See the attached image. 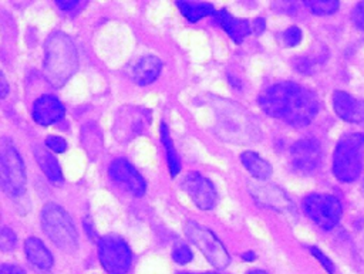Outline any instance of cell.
Masks as SVG:
<instances>
[{
  "mask_svg": "<svg viewBox=\"0 0 364 274\" xmlns=\"http://www.w3.org/2000/svg\"><path fill=\"white\" fill-rule=\"evenodd\" d=\"M259 104L269 116L282 119L293 126L309 125L318 111L316 95L290 81L277 82L266 88L259 97Z\"/></svg>",
  "mask_w": 364,
  "mask_h": 274,
  "instance_id": "6da1fadb",
  "label": "cell"
},
{
  "mask_svg": "<svg viewBox=\"0 0 364 274\" xmlns=\"http://www.w3.org/2000/svg\"><path fill=\"white\" fill-rule=\"evenodd\" d=\"M78 65L77 50L73 40L55 31L44 44V75L54 87H61L75 72Z\"/></svg>",
  "mask_w": 364,
  "mask_h": 274,
  "instance_id": "7a4b0ae2",
  "label": "cell"
},
{
  "mask_svg": "<svg viewBox=\"0 0 364 274\" xmlns=\"http://www.w3.org/2000/svg\"><path fill=\"white\" fill-rule=\"evenodd\" d=\"M364 135L358 132L343 136L333 155V173L341 182H353L363 169Z\"/></svg>",
  "mask_w": 364,
  "mask_h": 274,
  "instance_id": "3957f363",
  "label": "cell"
},
{
  "mask_svg": "<svg viewBox=\"0 0 364 274\" xmlns=\"http://www.w3.org/2000/svg\"><path fill=\"white\" fill-rule=\"evenodd\" d=\"M41 226L48 239L61 250L73 251L77 248V230L61 206L47 203L41 210Z\"/></svg>",
  "mask_w": 364,
  "mask_h": 274,
  "instance_id": "277c9868",
  "label": "cell"
},
{
  "mask_svg": "<svg viewBox=\"0 0 364 274\" xmlns=\"http://www.w3.org/2000/svg\"><path fill=\"white\" fill-rule=\"evenodd\" d=\"M0 179L3 190L10 196H18L26 187V169L21 156L9 139L0 146Z\"/></svg>",
  "mask_w": 364,
  "mask_h": 274,
  "instance_id": "5b68a950",
  "label": "cell"
},
{
  "mask_svg": "<svg viewBox=\"0 0 364 274\" xmlns=\"http://www.w3.org/2000/svg\"><path fill=\"white\" fill-rule=\"evenodd\" d=\"M185 234L202 251V254L213 267L222 270L229 265L230 256L228 250L209 229L189 220L185 224Z\"/></svg>",
  "mask_w": 364,
  "mask_h": 274,
  "instance_id": "8992f818",
  "label": "cell"
},
{
  "mask_svg": "<svg viewBox=\"0 0 364 274\" xmlns=\"http://www.w3.org/2000/svg\"><path fill=\"white\" fill-rule=\"evenodd\" d=\"M98 257L101 265L109 274H125L132 261V254L124 239L108 234L98 241Z\"/></svg>",
  "mask_w": 364,
  "mask_h": 274,
  "instance_id": "52a82bcc",
  "label": "cell"
},
{
  "mask_svg": "<svg viewBox=\"0 0 364 274\" xmlns=\"http://www.w3.org/2000/svg\"><path fill=\"white\" fill-rule=\"evenodd\" d=\"M304 213L321 229H333L341 217V204L331 194L313 193L303 200Z\"/></svg>",
  "mask_w": 364,
  "mask_h": 274,
  "instance_id": "ba28073f",
  "label": "cell"
},
{
  "mask_svg": "<svg viewBox=\"0 0 364 274\" xmlns=\"http://www.w3.org/2000/svg\"><path fill=\"white\" fill-rule=\"evenodd\" d=\"M182 187L199 209L209 210L213 207L218 196L216 189L213 183L199 172H188L182 179Z\"/></svg>",
  "mask_w": 364,
  "mask_h": 274,
  "instance_id": "9c48e42d",
  "label": "cell"
},
{
  "mask_svg": "<svg viewBox=\"0 0 364 274\" xmlns=\"http://www.w3.org/2000/svg\"><path fill=\"white\" fill-rule=\"evenodd\" d=\"M108 175L117 185L134 196H142L146 190L145 179L125 159L112 160L108 168Z\"/></svg>",
  "mask_w": 364,
  "mask_h": 274,
  "instance_id": "30bf717a",
  "label": "cell"
},
{
  "mask_svg": "<svg viewBox=\"0 0 364 274\" xmlns=\"http://www.w3.org/2000/svg\"><path fill=\"white\" fill-rule=\"evenodd\" d=\"M321 158V149L314 139H300L290 149V160L296 170L301 173L313 172Z\"/></svg>",
  "mask_w": 364,
  "mask_h": 274,
  "instance_id": "8fae6325",
  "label": "cell"
},
{
  "mask_svg": "<svg viewBox=\"0 0 364 274\" xmlns=\"http://www.w3.org/2000/svg\"><path fill=\"white\" fill-rule=\"evenodd\" d=\"M63 102L54 95H43L33 104V119L40 125H51L64 118Z\"/></svg>",
  "mask_w": 364,
  "mask_h": 274,
  "instance_id": "7c38bea8",
  "label": "cell"
},
{
  "mask_svg": "<svg viewBox=\"0 0 364 274\" xmlns=\"http://www.w3.org/2000/svg\"><path fill=\"white\" fill-rule=\"evenodd\" d=\"M333 108L336 114L347 122H353V124L364 122V101L354 98L353 95L344 91L334 92Z\"/></svg>",
  "mask_w": 364,
  "mask_h": 274,
  "instance_id": "4fadbf2b",
  "label": "cell"
},
{
  "mask_svg": "<svg viewBox=\"0 0 364 274\" xmlns=\"http://www.w3.org/2000/svg\"><path fill=\"white\" fill-rule=\"evenodd\" d=\"M213 17L235 43H242L243 38L252 33V23L243 18H236L226 10H216Z\"/></svg>",
  "mask_w": 364,
  "mask_h": 274,
  "instance_id": "5bb4252c",
  "label": "cell"
},
{
  "mask_svg": "<svg viewBox=\"0 0 364 274\" xmlns=\"http://www.w3.org/2000/svg\"><path fill=\"white\" fill-rule=\"evenodd\" d=\"M28 261L40 270H48L53 265V256L44 243L37 237H28L24 243Z\"/></svg>",
  "mask_w": 364,
  "mask_h": 274,
  "instance_id": "9a60e30c",
  "label": "cell"
},
{
  "mask_svg": "<svg viewBox=\"0 0 364 274\" xmlns=\"http://www.w3.org/2000/svg\"><path fill=\"white\" fill-rule=\"evenodd\" d=\"M161 70H162V62L158 57L155 55L142 57L134 68V81L139 85L151 84L158 78V75L161 74Z\"/></svg>",
  "mask_w": 364,
  "mask_h": 274,
  "instance_id": "2e32d148",
  "label": "cell"
},
{
  "mask_svg": "<svg viewBox=\"0 0 364 274\" xmlns=\"http://www.w3.org/2000/svg\"><path fill=\"white\" fill-rule=\"evenodd\" d=\"M252 193L253 197L260 202V204H266L272 209L286 210V207L290 204V200L286 197V194L274 186H257L252 189Z\"/></svg>",
  "mask_w": 364,
  "mask_h": 274,
  "instance_id": "e0dca14e",
  "label": "cell"
},
{
  "mask_svg": "<svg viewBox=\"0 0 364 274\" xmlns=\"http://www.w3.org/2000/svg\"><path fill=\"white\" fill-rule=\"evenodd\" d=\"M34 158H36L38 166L41 168V170L46 173V176L51 182L60 183L63 180L61 168L58 165V160L54 158V155L51 152L46 150L41 146H36L34 148Z\"/></svg>",
  "mask_w": 364,
  "mask_h": 274,
  "instance_id": "ac0fdd59",
  "label": "cell"
},
{
  "mask_svg": "<svg viewBox=\"0 0 364 274\" xmlns=\"http://www.w3.org/2000/svg\"><path fill=\"white\" fill-rule=\"evenodd\" d=\"M240 160H242L243 166L247 169V172L252 176H255L256 179L263 180V179H267L272 175L270 163L253 150L243 152L240 155Z\"/></svg>",
  "mask_w": 364,
  "mask_h": 274,
  "instance_id": "d6986e66",
  "label": "cell"
},
{
  "mask_svg": "<svg viewBox=\"0 0 364 274\" xmlns=\"http://www.w3.org/2000/svg\"><path fill=\"white\" fill-rule=\"evenodd\" d=\"M176 6L179 7L181 13L189 20V21H198L199 18L209 16L216 11L212 4L209 3H191V1H176Z\"/></svg>",
  "mask_w": 364,
  "mask_h": 274,
  "instance_id": "ffe728a7",
  "label": "cell"
},
{
  "mask_svg": "<svg viewBox=\"0 0 364 274\" xmlns=\"http://www.w3.org/2000/svg\"><path fill=\"white\" fill-rule=\"evenodd\" d=\"M161 141H162L165 152H166V160H168V168H169L171 176H176L179 173V170H181V163H179V158H178V155L175 152L172 139L169 136L168 128H166V125L164 122L161 124Z\"/></svg>",
  "mask_w": 364,
  "mask_h": 274,
  "instance_id": "44dd1931",
  "label": "cell"
},
{
  "mask_svg": "<svg viewBox=\"0 0 364 274\" xmlns=\"http://www.w3.org/2000/svg\"><path fill=\"white\" fill-rule=\"evenodd\" d=\"M304 4L311 13L317 16H328L338 9L337 0H307L304 1Z\"/></svg>",
  "mask_w": 364,
  "mask_h": 274,
  "instance_id": "7402d4cb",
  "label": "cell"
},
{
  "mask_svg": "<svg viewBox=\"0 0 364 274\" xmlns=\"http://www.w3.org/2000/svg\"><path fill=\"white\" fill-rule=\"evenodd\" d=\"M192 257H193V254H192L191 248H189L188 246H185V244L176 246V247L173 248V251H172V258H173L176 263H179V264H186V263H189V261L192 260Z\"/></svg>",
  "mask_w": 364,
  "mask_h": 274,
  "instance_id": "603a6c76",
  "label": "cell"
},
{
  "mask_svg": "<svg viewBox=\"0 0 364 274\" xmlns=\"http://www.w3.org/2000/svg\"><path fill=\"white\" fill-rule=\"evenodd\" d=\"M301 40V30L296 26L289 27L284 33H283V41L287 47H294L300 43Z\"/></svg>",
  "mask_w": 364,
  "mask_h": 274,
  "instance_id": "cb8c5ba5",
  "label": "cell"
},
{
  "mask_svg": "<svg viewBox=\"0 0 364 274\" xmlns=\"http://www.w3.org/2000/svg\"><path fill=\"white\" fill-rule=\"evenodd\" d=\"M16 241H17V239H16V234L13 233V230L4 227L1 230V236H0V246H1V248L4 251H9V250L14 248Z\"/></svg>",
  "mask_w": 364,
  "mask_h": 274,
  "instance_id": "d4e9b609",
  "label": "cell"
},
{
  "mask_svg": "<svg viewBox=\"0 0 364 274\" xmlns=\"http://www.w3.org/2000/svg\"><path fill=\"white\" fill-rule=\"evenodd\" d=\"M46 146L48 149H51L53 152L61 153V152L65 150L67 143H65L64 138H61V136H47L46 138Z\"/></svg>",
  "mask_w": 364,
  "mask_h": 274,
  "instance_id": "484cf974",
  "label": "cell"
},
{
  "mask_svg": "<svg viewBox=\"0 0 364 274\" xmlns=\"http://www.w3.org/2000/svg\"><path fill=\"white\" fill-rule=\"evenodd\" d=\"M310 253L320 261V264L327 270L328 274L334 273V265H333L331 260L327 256H324V253H321L317 247H310Z\"/></svg>",
  "mask_w": 364,
  "mask_h": 274,
  "instance_id": "4316f807",
  "label": "cell"
},
{
  "mask_svg": "<svg viewBox=\"0 0 364 274\" xmlns=\"http://www.w3.org/2000/svg\"><path fill=\"white\" fill-rule=\"evenodd\" d=\"M353 21L357 28L364 30V1L358 3L353 10Z\"/></svg>",
  "mask_w": 364,
  "mask_h": 274,
  "instance_id": "83f0119b",
  "label": "cell"
},
{
  "mask_svg": "<svg viewBox=\"0 0 364 274\" xmlns=\"http://www.w3.org/2000/svg\"><path fill=\"white\" fill-rule=\"evenodd\" d=\"M0 274H24V273L16 264H3L0 268Z\"/></svg>",
  "mask_w": 364,
  "mask_h": 274,
  "instance_id": "f1b7e54d",
  "label": "cell"
},
{
  "mask_svg": "<svg viewBox=\"0 0 364 274\" xmlns=\"http://www.w3.org/2000/svg\"><path fill=\"white\" fill-rule=\"evenodd\" d=\"M55 3H57V6H58L60 9H63V10H71V9L75 7L80 1H77V0H57Z\"/></svg>",
  "mask_w": 364,
  "mask_h": 274,
  "instance_id": "f546056e",
  "label": "cell"
},
{
  "mask_svg": "<svg viewBox=\"0 0 364 274\" xmlns=\"http://www.w3.org/2000/svg\"><path fill=\"white\" fill-rule=\"evenodd\" d=\"M264 30V20L263 18H255L252 21V33L260 34Z\"/></svg>",
  "mask_w": 364,
  "mask_h": 274,
  "instance_id": "4dcf8cb0",
  "label": "cell"
},
{
  "mask_svg": "<svg viewBox=\"0 0 364 274\" xmlns=\"http://www.w3.org/2000/svg\"><path fill=\"white\" fill-rule=\"evenodd\" d=\"M0 84H1V98H4L9 92V87H7V81H6V77L3 72L0 74Z\"/></svg>",
  "mask_w": 364,
  "mask_h": 274,
  "instance_id": "1f68e13d",
  "label": "cell"
},
{
  "mask_svg": "<svg viewBox=\"0 0 364 274\" xmlns=\"http://www.w3.org/2000/svg\"><path fill=\"white\" fill-rule=\"evenodd\" d=\"M243 257H245L246 260H253V258H255V254H253L252 251H247V254H245Z\"/></svg>",
  "mask_w": 364,
  "mask_h": 274,
  "instance_id": "d6a6232c",
  "label": "cell"
},
{
  "mask_svg": "<svg viewBox=\"0 0 364 274\" xmlns=\"http://www.w3.org/2000/svg\"><path fill=\"white\" fill-rule=\"evenodd\" d=\"M247 274H267V273L263 271V270H252V271H249Z\"/></svg>",
  "mask_w": 364,
  "mask_h": 274,
  "instance_id": "836d02e7",
  "label": "cell"
},
{
  "mask_svg": "<svg viewBox=\"0 0 364 274\" xmlns=\"http://www.w3.org/2000/svg\"><path fill=\"white\" fill-rule=\"evenodd\" d=\"M179 274H192V273H179ZM203 274H218V273H203Z\"/></svg>",
  "mask_w": 364,
  "mask_h": 274,
  "instance_id": "e575fe53",
  "label": "cell"
},
{
  "mask_svg": "<svg viewBox=\"0 0 364 274\" xmlns=\"http://www.w3.org/2000/svg\"><path fill=\"white\" fill-rule=\"evenodd\" d=\"M363 193H364V185H363Z\"/></svg>",
  "mask_w": 364,
  "mask_h": 274,
  "instance_id": "d590c367",
  "label": "cell"
}]
</instances>
